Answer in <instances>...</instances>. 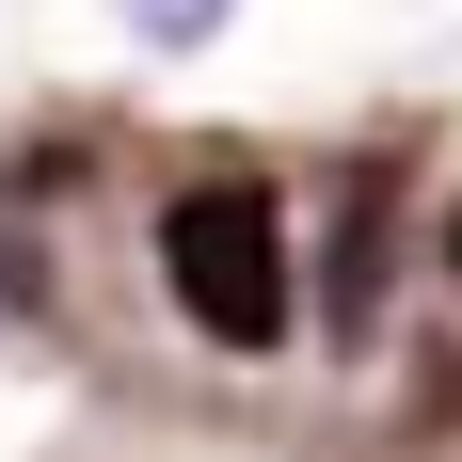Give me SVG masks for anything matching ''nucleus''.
I'll use <instances>...</instances> for the list:
<instances>
[{"mask_svg":"<svg viewBox=\"0 0 462 462\" xmlns=\"http://www.w3.org/2000/svg\"><path fill=\"white\" fill-rule=\"evenodd\" d=\"M160 287L191 303V335L208 351H272L287 335V208L272 191H239V176H208V191H176L160 208Z\"/></svg>","mask_w":462,"mask_h":462,"instance_id":"1","label":"nucleus"},{"mask_svg":"<svg viewBox=\"0 0 462 462\" xmlns=\"http://www.w3.org/2000/svg\"><path fill=\"white\" fill-rule=\"evenodd\" d=\"M224 16H239V0H112V32H128V48H208Z\"/></svg>","mask_w":462,"mask_h":462,"instance_id":"2","label":"nucleus"},{"mask_svg":"<svg viewBox=\"0 0 462 462\" xmlns=\"http://www.w3.org/2000/svg\"><path fill=\"white\" fill-rule=\"evenodd\" d=\"M447 272H462V224H447Z\"/></svg>","mask_w":462,"mask_h":462,"instance_id":"3","label":"nucleus"}]
</instances>
